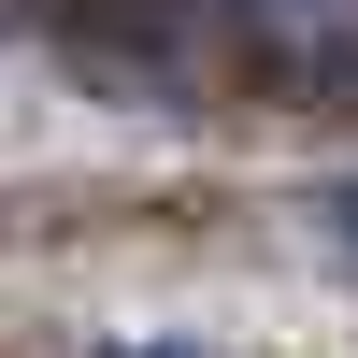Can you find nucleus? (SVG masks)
Here are the masks:
<instances>
[{
    "label": "nucleus",
    "instance_id": "3",
    "mask_svg": "<svg viewBox=\"0 0 358 358\" xmlns=\"http://www.w3.org/2000/svg\"><path fill=\"white\" fill-rule=\"evenodd\" d=\"M315 215L344 229V273H358V187H330V201H315Z\"/></svg>",
    "mask_w": 358,
    "mask_h": 358
},
{
    "label": "nucleus",
    "instance_id": "2",
    "mask_svg": "<svg viewBox=\"0 0 358 358\" xmlns=\"http://www.w3.org/2000/svg\"><path fill=\"white\" fill-rule=\"evenodd\" d=\"M86 358H229V344H172V330H129V344H86Z\"/></svg>",
    "mask_w": 358,
    "mask_h": 358
},
{
    "label": "nucleus",
    "instance_id": "1",
    "mask_svg": "<svg viewBox=\"0 0 358 358\" xmlns=\"http://www.w3.org/2000/svg\"><path fill=\"white\" fill-rule=\"evenodd\" d=\"M229 15H244V43L273 72H315V86L358 72V0H229Z\"/></svg>",
    "mask_w": 358,
    "mask_h": 358
}]
</instances>
